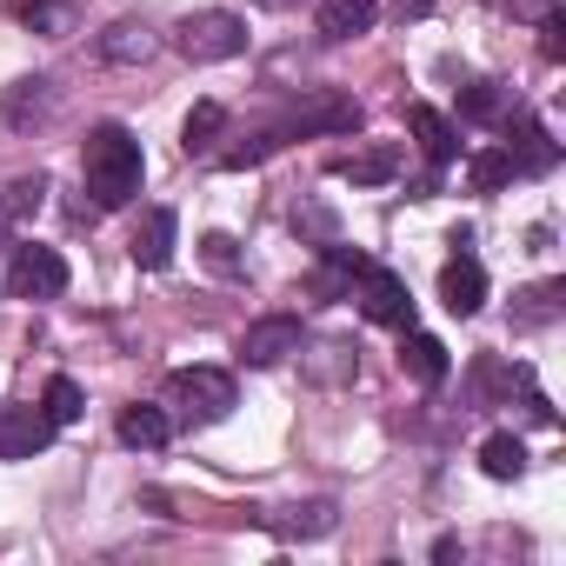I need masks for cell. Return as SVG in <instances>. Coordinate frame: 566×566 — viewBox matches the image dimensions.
Segmentation results:
<instances>
[{"instance_id": "1", "label": "cell", "mask_w": 566, "mask_h": 566, "mask_svg": "<svg viewBox=\"0 0 566 566\" xmlns=\"http://www.w3.org/2000/svg\"><path fill=\"white\" fill-rule=\"evenodd\" d=\"M81 174H87L94 207H127V200L140 193V174H147L140 140H134L120 120H101V127L87 134V147H81Z\"/></svg>"}, {"instance_id": "2", "label": "cell", "mask_w": 566, "mask_h": 566, "mask_svg": "<svg viewBox=\"0 0 566 566\" xmlns=\"http://www.w3.org/2000/svg\"><path fill=\"white\" fill-rule=\"evenodd\" d=\"M160 407H174V420H187V427H213L233 413V380L220 367H180V374H167Z\"/></svg>"}, {"instance_id": "3", "label": "cell", "mask_w": 566, "mask_h": 566, "mask_svg": "<svg viewBox=\"0 0 566 566\" xmlns=\"http://www.w3.org/2000/svg\"><path fill=\"white\" fill-rule=\"evenodd\" d=\"M174 48L193 61V67H213V61H233V54H247V21L240 14H227V8H207V14H187L180 28H174Z\"/></svg>"}, {"instance_id": "4", "label": "cell", "mask_w": 566, "mask_h": 566, "mask_svg": "<svg viewBox=\"0 0 566 566\" xmlns=\"http://www.w3.org/2000/svg\"><path fill=\"white\" fill-rule=\"evenodd\" d=\"M8 294L14 301H61L67 294V260H61V247L21 240L8 253Z\"/></svg>"}, {"instance_id": "5", "label": "cell", "mask_w": 566, "mask_h": 566, "mask_svg": "<svg viewBox=\"0 0 566 566\" xmlns=\"http://www.w3.org/2000/svg\"><path fill=\"white\" fill-rule=\"evenodd\" d=\"M273 134H280V147L301 140V134H360V101L334 94V87H314L287 120H273Z\"/></svg>"}, {"instance_id": "6", "label": "cell", "mask_w": 566, "mask_h": 566, "mask_svg": "<svg viewBox=\"0 0 566 566\" xmlns=\"http://www.w3.org/2000/svg\"><path fill=\"white\" fill-rule=\"evenodd\" d=\"M354 301H360V314L374 327H400V334L413 327V294H407V280L394 266H367L360 287H354Z\"/></svg>"}, {"instance_id": "7", "label": "cell", "mask_w": 566, "mask_h": 566, "mask_svg": "<svg viewBox=\"0 0 566 566\" xmlns=\"http://www.w3.org/2000/svg\"><path fill=\"white\" fill-rule=\"evenodd\" d=\"M506 154H513V174H553L559 167V140L546 134L539 114H506Z\"/></svg>"}, {"instance_id": "8", "label": "cell", "mask_w": 566, "mask_h": 566, "mask_svg": "<svg viewBox=\"0 0 566 566\" xmlns=\"http://www.w3.org/2000/svg\"><path fill=\"white\" fill-rule=\"evenodd\" d=\"M367 266H374V260H367L360 247L327 240V247H321V266L307 273V294H314V301H347V294L360 287V273H367Z\"/></svg>"}, {"instance_id": "9", "label": "cell", "mask_w": 566, "mask_h": 566, "mask_svg": "<svg viewBox=\"0 0 566 566\" xmlns=\"http://www.w3.org/2000/svg\"><path fill=\"white\" fill-rule=\"evenodd\" d=\"M54 420H48V407H0V460H34V453H48L54 447Z\"/></svg>"}, {"instance_id": "10", "label": "cell", "mask_w": 566, "mask_h": 566, "mask_svg": "<svg viewBox=\"0 0 566 566\" xmlns=\"http://www.w3.org/2000/svg\"><path fill=\"white\" fill-rule=\"evenodd\" d=\"M287 354H301V321L294 314H266L240 334V360L247 367H280Z\"/></svg>"}, {"instance_id": "11", "label": "cell", "mask_w": 566, "mask_h": 566, "mask_svg": "<svg viewBox=\"0 0 566 566\" xmlns=\"http://www.w3.org/2000/svg\"><path fill=\"white\" fill-rule=\"evenodd\" d=\"M440 307L460 314V321H473V314L486 307V266H480L473 253H453V260L440 266Z\"/></svg>"}, {"instance_id": "12", "label": "cell", "mask_w": 566, "mask_h": 566, "mask_svg": "<svg viewBox=\"0 0 566 566\" xmlns=\"http://www.w3.org/2000/svg\"><path fill=\"white\" fill-rule=\"evenodd\" d=\"M174 240H180V220H174V207H147L140 213V227H134V266H147V273H160L167 260H174Z\"/></svg>"}, {"instance_id": "13", "label": "cell", "mask_w": 566, "mask_h": 566, "mask_svg": "<svg viewBox=\"0 0 566 566\" xmlns=\"http://www.w3.org/2000/svg\"><path fill=\"white\" fill-rule=\"evenodd\" d=\"M160 54V34L147 28V21H114L107 34H101V61L107 67H140V61H154Z\"/></svg>"}, {"instance_id": "14", "label": "cell", "mask_w": 566, "mask_h": 566, "mask_svg": "<svg viewBox=\"0 0 566 566\" xmlns=\"http://www.w3.org/2000/svg\"><path fill=\"white\" fill-rule=\"evenodd\" d=\"M407 127H413V140H420V154L433 160V174L460 154V140H453V120L440 114V107H407Z\"/></svg>"}, {"instance_id": "15", "label": "cell", "mask_w": 566, "mask_h": 566, "mask_svg": "<svg viewBox=\"0 0 566 566\" xmlns=\"http://www.w3.org/2000/svg\"><path fill=\"white\" fill-rule=\"evenodd\" d=\"M447 367H453V360H447V347H440L433 334H413V327H407V340H400V374H407V380H420V387H440V380H447Z\"/></svg>"}, {"instance_id": "16", "label": "cell", "mask_w": 566, "mask_h": 566, "mask_svg": "<svg viewBox=\"0 0 566 566\" xmlns=\"http://www.w3.org/2000/svg\"><path fill=\"white\" fill-rule=\"evenodd\" d=\"M120 440L134 453H160L174 440V413L167 407H120Z\"/></svg>"}, {"instance_id": "17", "label": "cell", "mask_w": 566, "mask_h": 566, "mask_svg": "<svg viewBox=\"0 0 566 566\" xmlns=\"http://www.w3.org/2000/svg\"><path fill=\"white\" fill-rule=\"evenodd\" d=\"M266 526L287 533V539H321V533L340 526V513H334V500H307V506H280V513H266Z\"/></svg>"}, {"instance_id": "18", "label": "cell", "mask_w": 566, "mask_h": 566, "mask_svg": "<svg viewBox=\"0 0 566 566\" xmlns=\"http://www.w3.org/2000/svg\"><path fill=\"white\" fill-rule=\"evenodd\" d=\"M380 21V0H321V34L327 41H360Z\"/></svg>"}, {"instance_id": "19", "label": "cell", "mask_w": 566, "mask_h": 566, "mask_svg": "<svg viewBox=\"0 0 566 566\" xmlns=\"http://www.w3.org/2000/svg\"><path fill=\"white\" fill-rule=\"evenodd\" d=\"M48 107H54V81H41V74H28V81H14L8 87V101H0V114H8V127H34V120H48Z\"/></svg>"}, {"instance_id": "20", "label": "cell", "mask_w": 566, "mask_h": 566, "mask_svg": "<svg viewBox=\"0 0 566 566\" xmlns=\"http://www.w3.org/2000/svg\"><path fill=\"white\" fill-rule=\"evenodd\" d=\"M41 200H48V174H14L0 187V240H8L28 213H41Z\"/></svg>"}, {"instance_id": "21", "label": "cell", "mask_w": 566, "mask_h": 566, "mask_svg": "<svg viewBox=\"0 0 566 566\" xmlns=\"http://www.w3.org/2000/svg\"><path fill=\"white\" fill-rule=\"evenodd\" d=\"M394 174H400V147H360L340 160V180H354V187H380Z\"/></svg>"}, {"instance_id": "22", "label": "cell", "mask_w": 566, "mask_h": 566, "mask_svg": "<svg viewBox=\"0 0 566 566\" xmlns=\"http://www.w3.org/2000/svg\"><path fill=\"white\" fill-rule=\"evenodd\" d=\"M220 134H227V107H220V101H200V107L180 120V147H187V154H213Z\"/></svg>"}, {"instance_id": "23", "label": "cell", "mask_w": 566, "mask_h": 566, "mask_svg": "<svg viewBox=\"0 0 566 566\" xmlns=\"http://www.w3.org/2000/svg\"><path fill=\"white\" fill-rule=\"evenodd\" d=\"M559 301H566L559 280H539V287H526V294H520L513 327H553V321H559Z\"/></svg>"}, {"instance_id": "24", "label": "cell", "mask_w": 566, "mask_h": 566, "mask_svg": "<svg viewBox=\"0 0 566 566\" xmlns=\"http://www.w3.org/2000/svg\"><path fill=\"white\" fill-rule=\"evenodd\" d=\"M460 120H473V127H500V120H506V94H500V81H473V87H460Z\"/></svg>"}, {"instance_id": "25", "label": "cell", "mask_w": 566, "mask_h": 566, "mask_svg": "<svg viewBox=\"0 0 566 566\" xmlns=\"http://www.w3.org/2000/svg\"><path fill=\"white\" fill-rule=\"evenodd\" d=\"M480 473H486V480H520V473H526V447H520V433H493V440L480 447Z\"/></svg>"}, {"instance_id": "26", "label": "cell", "mask_w": 566, "mask_h": 566, "mask_svg": "<svg viewBox=\"0 0 566 566\" xmlns=\"http://www.w3.org/2000/svg\"><path fill=\"white\" fill-rule=\"evenodd\" d=\"M21 28H34V34H48V41L74 34V0H28V8H21Z\"/></svg>"}, {"instance_id": "27", "label": "cell", "mask_w": 566, "mask_h": 566, "mask_svg": "<svg viewBox=\"0 0 566 566\" xmlns=\"http://www.w3.org/2000/svg\"><path fill=\"white\" fill-rule=\"evenodd\" d=\"M467 180H473V193H500V187L513 180V154H506V147H486V154H473Z\"/></svg>"}, {"instance_id": "28", "label": "cell", "mask_w": 566, "mask_h": 566, "mask_svg": "<svg viewBox=\"0 0 566 566\" xmlns=\"http://www.w3.org/2000/svg\"><path fill=\"white\" fill-rule=\"evenodd\" d=\"M41 407H48V420H54V427H74V420L87 413V400H81V387H74L67 374H54V380H48V394H41Z\"/></svg>"}, {"instance_id": "29", "label": "cell", "mask_w": 566, "mask_h": 566, "mask_svg": "<svg viewBox=\"0 0 566 566\" xmlns=\"http://www.w3.org/2000/svg\"><path fill=\"white\" fill-rule=\"evenodd\" d=\"M314 374H321V380H354V374H360V347H347V340H321Z\"/></svg>"}, {"instance_id": "30", "label": "cell", "mask_w": 566, "mask_h": 566, "mask_svg": "<svg viewBox=\"0 0 566 566\" xmlns=\"http://www.w3.org/2000/svg\"><path fill=\"white\" fill-rule=\"evenodd\" d=\"M473 374H480V394H486V400H500V394H513V387H533L526 367H506V360H493V354H486Z\"/></svg>"}, {"instance_id": "31", "label": "cell", "mask_w": 566, "mask_h": 566, "mask_svg": "<svg viewBox=\"0 0 566 566\" xmlns=\"http://www.w3.org/2000/svg\"><path fill=\"white\" fill-rule=\"evenodd\" d=\"M539 54H546V61H566V14H559V8L539 14Z\"/></svg>"}, {"instance_id": "32", "label": "cell", "mask_w": 566, "mask_h": 566, "mask_svg": "<svg viewBox=\"0 0 566 566\" xmlns=\"http://www.w3.org/2000/svg\"><path fill=\"white\" fill-rule=\"evenodd\" d=\"M200 253H207V266H213V273H240V253H233V240H227V233H207V240H200Z\"/></svg>"}, {"instance_id": "33", "label": "cell", "mask_w": 566, "mask_h": 566, "mask_svg": "<svg viewBox=\"0 0 566 566\" xmlns=\"http://www.w3.org/2000/svg\"><path fill=\"white\" fill-rule=\"evenodd\" d=\"M506 14H520V21H539V14H553V0H506Z\"/></svg>"}, {"instance_id": "34", "label": "cell", "mask_w": 566, "mask_h": 566, "mask_svg": "<svg viewBox=\"0 0 566 566\" xmlns=\"http://www.w3.org/2000/svg\"><path fill=\"white\" fill-rule=\"evenodd\" d=\"M394 14H400V21H427V14H433V0H394Z\"/></svg>"}, {"instance_id": "35", "label": "cell", "mask_w": 566, "mask_h": 566, "mask_svg": "<svg viewBox=\"0 0 566 566\" xmlns=\"http://www.w3.org/2000/svg\"><path fill=\"white\" fill-rule=\"evenodd\" d=\"M253 8H273V14H294V8H307V0H253Z\"/></svg>"}]
</instances>
